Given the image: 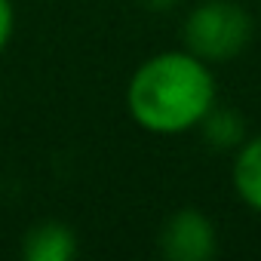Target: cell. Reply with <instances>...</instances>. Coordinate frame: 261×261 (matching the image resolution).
<instances>
[{"label":"cell","mask_w":261,"mask_h":261,"mask_svg":"<svg viewBox=\"0 0 261 261\" xmlns=\"http://www.w3.org/2000/svg\"><path fill=\"white\" fill-rule=\"evenodd\" d=\"M218 249L212 221L200 209L175 212L160 233V252L169 261H209Z\"/></svg>","instance_id":"3"},{"label":"cell","mask_w":261,"mask_h":261,"mask_svg":"<svg viewBox=\"0 0 261 261\" xmlns=\"http://www.w3.org/2000/svg\"><path fill=\"white\" fill-rule=\"evenodd\" d=\"M22 255L28 261H71L77 255V233L59 221H43L25 237Z\"/></svg>","instance_id":"4"},{"label":"cell","mask_w":261,"mask_h":261,"mask_svg":"<svg viewBox=\"0 0 261 261\" xmlns=\"http://www.w3.org/2000/svg\"><path fill=\"white\" fill-rule=\"evenodd\" d=\"M178 0H148V7L151 10H169V7H175Z\"/></svg>","instance_id":"8"},{"label":"cell","mask_w":261,"mask_h":261,"mask_svg":"<svg viewBox=\"0 0 261 261\" xmlns=\"http://www.w3.org/2000/svg\"><path fill=\"white\" fill-rule=\"evenodd\" d=\"M203 133H206V142L218 151H227V148H240L246 142V123L240 117V111L233 108H215L203 117Z\"/></svg>","instance_id":"6"},{"label":"cell","mask_w":261,"mask_h":261,"mask_svg":"<svg viewBox=\"0 0 261 261\" xmlns=\"http://www.w3.org/2000/svg\"><path fill=\"white\" fill-rule=\"evenodd\" d=\"M126 105L133 120L157 136L188 133L215 105V77L191 49L157 53L129 80Z\"/></svg>","instance_id":"1"},{"label":"cell","mask_w":261,"mask_h":261,"mask_svg":"<svg viewBox=\"0 0 261 261\" xmlns=\"http://www.w3.org/2000/svg\"><path fill=\"white\" fill-rule=\"evenodd\" d=\"M252 19L233 0H206L185 22V46L203 62H227L246 49Z\"/></svg>","instance_id":"2"},{"label":"cell","mask_w":261,"mask_h":261,"mask_svg":"<svg viewBox=\"0 0 261 261\" xmlns=\"http://www.w3.org/2000/svg\"><path fill=\"white\" fill-rule=\"evenodd\" d=\"M13 25H16V13L10 0H0V49H4L13 37Z\"/></svg>","instance_id":"7"},{"label":"cell","mask_w":261,"mask_h":261,"mask_svg":"<svg viewBox=\"0 0 261 261\" xmlns=\"http://www.w3.org/2000/svg\"><path fill=\"white\" fill-rule=\"evenodd\" d=\"M233 188L240 200L261 215V136L240 145L233 160Z\"/></svg>","instance_id":"5"}]
</instances>
